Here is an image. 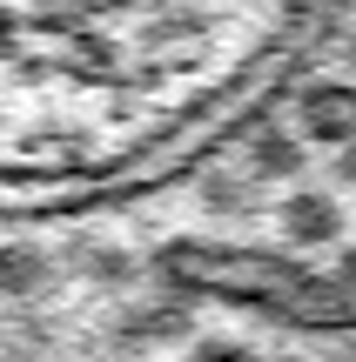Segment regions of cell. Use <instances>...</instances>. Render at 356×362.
Here are the masks:
<instances>
[{
    "label": "cell",
    "instance_id": "obj_1",
    "mask_svg": "<svg viewBox=\"0 0 356 362\" xmlns=\"http://www.w3.org/2000/svg\"><path fill=\"white\" fill-rule=\"evenodd\" d=\"M356 0H13L7 208L81 221L222 155Z\"/></svg>",
    "mask_w": 356,
    "mask_h": 362
}]
</instances>
